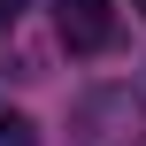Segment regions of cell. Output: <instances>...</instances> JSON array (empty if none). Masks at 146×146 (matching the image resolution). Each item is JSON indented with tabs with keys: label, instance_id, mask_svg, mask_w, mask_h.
I'll return each instance as SVG.
<instances>
[{
	"label": "cell",
	"instance_id": "1",
	"mask_svg": "<svg viewBox=\"0 0 146 146\" xmlns=\"http://www.w3.org/2000/svg\"><path fill=\"white\" fill-rule=\"evenodd\" d=\"M54 38H62L69 54H100V46L115 38V8H108V0H62V8H54Z\"/></svg>",
	"mask_w": 146,
	"mask_h": 146
},
{
	"label": "cell",
	"instance_id": "2",
	"mask_svg": "<svg viewBox=\"0 0 146 146\" xmlns=\"http://www.w3.org/2000/svg\"><path fill=\"white\" fill-rule=\"evenodd\" d=\"M0 146H38V131H31V115L0 108Z\"/></svg>",
	"mask_w": 146,
	"mask_h": 146
},
{
	"label": "cell",
	"instance_id": "3",
	"mask_svg": "<svg viewBox=\"0 0 146 146\" xmlns=\"http://www.w3.org/2000/svg\"><path fill=\"white\" fill-rule=\"evenodd\" d=\"M15 8H23V0H0V23H15Z\"/></svg>",
	"mask_w": 146,
	"mask_h": 146
},
{
	"label": "cell",
	"instance_id": "4",
	"mask_svg": "<svg viewBox=\"0 0 146 146\" xmlns=\"http://www.w3.org/2000/svg\"><path fill=\"white\" fill-rule=\"evenodd\" d=\"M139 15H146V0H139Z\"/></svg>",
	"mask_w": 146,
	"mask_h": 146
}]
</instances>
